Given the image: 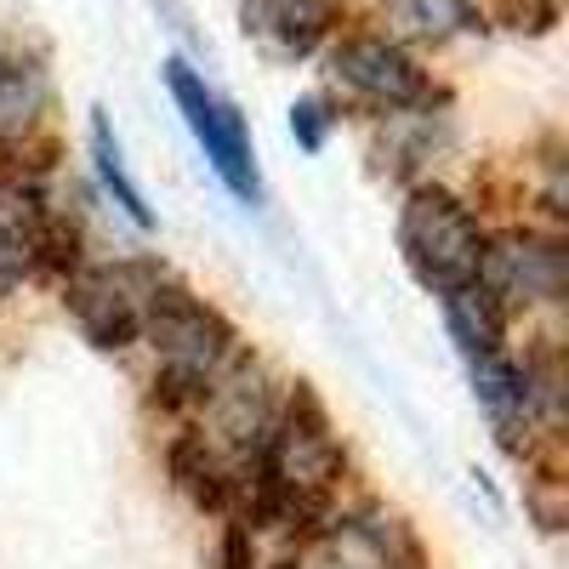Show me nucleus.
<instances>
[{"label":"nucleus","mask_w":569,"mask_h":569,"mask_svg":"<svg viewBox=\"0 0 569 569\" xmlns=\"http://www.w3.org/2000/svg\"><path fill=\"white\" fill-rule=\"evenodd\" d=\"M399 257L416 273L421 291H456L479 279L485 262V228L467 200H456L439 182H416L399 206Z\"/></svg>","instance_id":"f257e3e1"},{"label":"nucleus","mask_w":569,"mask_h":569,"mask_svg":"<svg viewBox=\"0 0 569 569\" xmlns=\"http://www.w3.org/2000/svg\"><path fill=\"white\" fill-rule=\"evenodd\" d=\"M142 337H149V348L160 353V376H171V382L194 388L200 399L211 393V382L222 376V365L240 353V337H233V325L200 302L194 291H182L177 279H160L149 308H142Z\"/></svg>","instance_id":"f03ea898"},{"label":"nucleus","mask_w":569,"mask_h":569,"mask_svg":"<svg viewBox=\"0 0 569 569\" xmlns=\"http://www.w3.org/2000/svg\"><path fill=\"white\" fill-rule=\"evenodd\" d=\"M166 91H171L182 126L194 131V142L206 149L211 171L228 182V194L246 200V206H257V200H262V171H257V149H251L246 114L233 109L194 63H182V58L166 63Z\"/></svg>","instance_id":"7ed1b4c3"},{"label":"nucleus","mask_w":569,"mask_h":569,"mask_svg":"<svg viewBox=\"0 0 569 569\" xmlns=\"http://www.w3.org/2000/svg\"><path fill=\"white\" fill-rule=\"evenodd\" d=\"M166 279V268L154 262H114V268H74L69 273V319L74 330L98 348V353H120L142 337V308H149L154 284Z\"/></svg>","instance_id":"20e7f679"},{"label":"nucleus","mask_w":569,"mask_h":569,"mask_svg":"<svg viewBox=\"0 0 569 569\" xmlns=\"http://www.w3.org/2000/svg\"><path fill=\"white\" fill-rule=\"evenodd\" d=\"M330 80L348 98L370 103L376 114H427L433 109V80L416 69L399 40L382 34H348L330 46Z\"/></svg>","instance_id":"39448f33"},{"label":"nucleus","mask_w":569,"mask_h":569,"mask_svg":"<svg viewBox=\"0 0 569 569\" xmlns=\"http://www.w3.org/2000/svg\"><path fill=\"white\" fill-rule=\"evenodd\" d=\"M563 246L547 233H501L485 240V262H479V284L501 302V308H552L563 297Z\"/></svg>","instance_id":"423d86ee"},{"label":"nucleus","mask_w":569,"mask_h":569,"mask_svg":"<svg viewBox=\"0 0 569 569\" xmlns=\"http://www.w3.org/2000/svg\"><path fill=\"white\" fill-rule=\"evenodd\" d=\"M166 472L200 512H233L240 507V467L222 461V450L206 433H177L166 445Z\"/></svg>","instance_id":"0eeeda50"},{"label":"nucleus","mask_w":569,"mask_h":569,"mask_svg":"<svg viewBox=\"0 0 569 569\" xmlns=\"http://www.w3.org/2000/svg\"><path fill=\"white\" fill-rule=\"evenodd\" d=\"M40 257V182L0 177V297H12Z\"/></svg>","instance_id":"6e6552de"},{"label":"nucleus","mask_w":569,"mask_h":569,"mask_svg":"<svg viewBox=\"0 0 569 569\" xmlns=\"http://www.w3.org/2000/svg\"><path fill=\"white\" fill-rule=\"evenodd\" d=\"M246 34L273 58H308L330 34V0H246Z\"/></svg>","instance_id":"1a4fd4ad"},{"label":"nucleus","mask_w":569,"mask_h":569,"mask_svg":"<svg viewBox=\"0 0 569 569\" xmlns=\"http://www.w3.org/2000/svg\"><path fill=\"white\" fill-rule=\"evenodd\" d=\"M467 370H472V393H479L485 416L496 421V433L512 445L518 427L536 421L530 416V376H525V365H518L507 348H496V353H472Z\"/></svg>","instance_id":"9d476101"},{"label":"nucleus","mask_w":569,"mask_h":569,"mask_svg":"<svg viewBox=\"0 0 569 569\" xmlns=\"http://www.w3.org/2000/svg\"><path fill=\"white\" fill-rule=\"evenodd\" d=\"M445 302V330H450V342L472 359V353H496L507 348V308L485 291L479 279H467L456 284V291H439Z\"/></svg>","instance_id":"9b49d317"},{"label":"nucleus","mask_w":569,"mask_h":569,"mask_svg":"<svg viewBox=\"0 0 569 569\" xmlns=\"http://www.w3.org/2000/svg\"><path fill=\"white\" fill-rule=\"evenodd\" d=\"M46 98H52V86L34 58H0V142L29 137L46 114Z\"/></svg>","instance_id":"f8f14e48"},{"label":"nucleus","mask_w":569,"mask_h":569,"mask_svg":"<svg viewBox=\"0 0 569 569\" xmlns=\"http://www.w3.org/2000/svg\"><path fill=\"white\" fill-rule=\"evenodd\" d=\"M91 166H98V182L109 188V200H114L137 228H154V211L142 206V188H137V182H131V171H126L120 137H114V126H109V114H103V109H91Z\"/></svg>","instance_id":"ddd939ff"},{"label":"nucleus","mask_w":569,"mask_h":569,"mask_svg":"<svg viewBox=\"0 0 569 569\" xmlns=\"http://www.w3.org/2000/svg\"><path fill=\"white\" fill-rule=\"evenodd\" d=\"M388 18H393L405 34L433 40V46L479 29V7H472V0H388Z\"/></svg>","instance_id":"4468645a"},{"label":"nucleus","mask_w":569,"mask_h":569,"mask_svg":"<svg viewBox=\"0 0 569 569\" xmlns=\"http://www.w3.org/2000/svg\"><path fill=\"white\" fill-rule=\"evenodd\" d=\"M330 120H337V114H330L319 98H302V103H291V137L302 142V149L308 154H319L325 149V137H330Z\"/></svg>","instance_id":"2eb2a0df"},{"label":"nucleus","mask_w":569,"mask_h":569,"mask_svg":"<svg viewBox=\"0 0 569 569\" xmlns=\"http://www.w3.org/2000/svg\"><path fill=\"white\" fill-rule=\"evenodd\" d=\"M222 569H257V547H251V525L233 518L222 530Z\"/></svg>","instance_id":"dca6fc26"},{"label":"nucleus","mask_w":569,"mask_h":569,"mask_svg":"<svg viewBox=\"0 0 569 569\" xmlns=\"http://www.w3.org/2000/svg\"><path fill=\"white\" fill-rule=\"evenodd\" d=\"M525 7H541V12L552 18V7H558V0H525Z\"/></svg>","instance_id":"f3484780"}]
</instances>
